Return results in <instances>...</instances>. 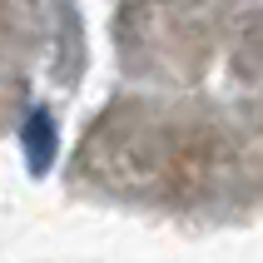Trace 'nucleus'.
Returning <instances> with one entry per match:
<instances>
[{
    "instance_id": "obj_1",
    "label": "nucleus",
    "mask_w": 263,
    "mask_h": 263,
    "mask_svg": "<svg viewBox=\"0 0 263 263\" xmlns=\"http://www.w3.org/2000/svg\"><path fill=\"white\" fill-rule=\"evenodd\" d=\"M20 144H25L30 174H45V169L55 164V149H60L55 115H50V109H30V115H25V129H20Z\"/></svg>"
}]
</instances>
